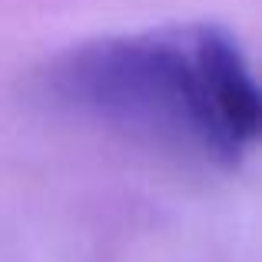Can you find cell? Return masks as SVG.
<instances>
[{
	"instance_id": "6da1fadb",
	"label": "cell",
	"mask_w": 262,
	"mask_h": 262,
	"mask_svg": "<svg viewBox=\"0 0 262 262\" xmlns=\"http://www.w3.org/2000/svg\"><path fill=\"white\" fill-rule=\"evenodd\" d=\"M47 90L77 113L156 149L216 166L243 160L212 120L189 27L86 40L47 67Z\"/></svg>"
},
{
	"instance_id": "7a4b0ae2",
	"label": "cell",
	"mask_w": 262,
	"mask_h": 262,
	"mask_svg": "<svg viewBox=\"0 0 262 262\" xmlns=\"http://www.w3.org/2000/svg\"><path fill=\"white\" fill-rule=\"evenodd\" d=\"M189 37L212 120L223 140L243 156L262 129V96L243 57V47L232 40L229 30L209 24L189 27Z\"/></svg>"
}]
</instances>
